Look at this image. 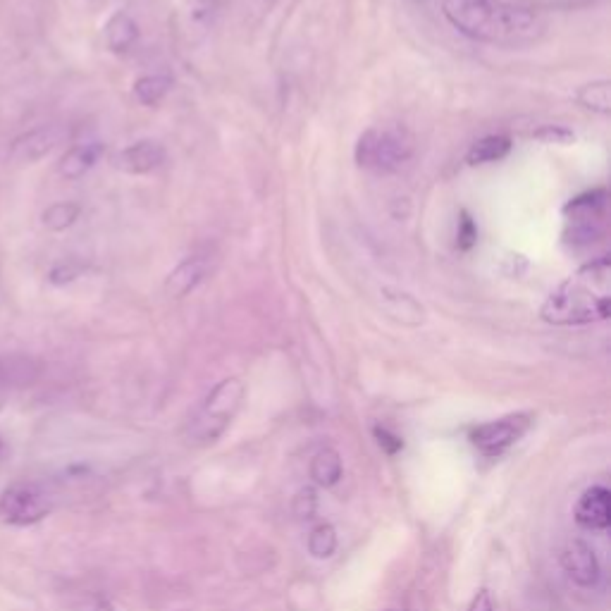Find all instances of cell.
Listing matches in <instances>:
<instances>
[{"instance_id":"cell-15","label":"cell","mask_w":611,"mask_h":611,"mask_svg":"<svg viewBox=\"0 0 611 611\" xmlns=\"http://www.w3.org/2000/svg\"><path fill=\"white\" fill-rule=\"evenodd\" d=\"M511 151V139L502 137V134H490V137H483L480 141L468 148L466 160L471 165H487V163H497L509 156Z\"/></svg>"},{"instance_id":"cell-25","label":"cell","mask_w":611,"mask_h":611,"mask_svg":"<svg viewBox=\"0 0 611 611\" xmlns=\"http://www.w3.org/2000/svg\"><path fill=\"white\" fill-rule=\"evenodd\" d=\"M468 611H495V602H492L490 590H478L475 597L471 600V607Z\"/></svg>"},{"instance_id":"cell-3","label":"cell","mask_w":611,"mask_h":611,"mask_svg":"<svg viewBox=\"0 0 611 611\" xmlns=\"http://www.w3.org/2000/svg\"><path fill=\"white\" fill-rule=\"evenodd\" d=\"M246 387L239 378H227L218 382L208 397L203 399L199 411L194 413L189 423V442L194 444H213L218 437L230 428V423L242 409Z\"/></svg>"},{"instance_id":"cell-13","label":"cell","mask_w":611,"mask_h":611,"mask_svg":"<svg viewBox=\"0 0 611 611\" xmlns=\"http://www.w3.org/2000/svg\"><path fill=\"white\" fill-rule=\"evenodd\" d=\"M106 153V146L101 141H89V144H77L70 151H65V156L60 158L58 172L63 180H79L89 172L94 165L101 160Z\"/></svg>"},{"instance_id":"cell-1","label":"cell","mask_w":611,"mask_h":611,"mask_svg":"<svg viewBox=\"0 0 611 611\" xmlns=\"http://www.w3.org/2000/svg\"><path fill=\"white\" fill-rule=\"evenodd\" d=\"M442 12L468 39L492 46H528L545 32L538 12L509 0H442Z\"/></svg>"},{"instance_id":"cell-24","label":"cell","mask_w":611,"mask_h":611,"mask_svg":"<svg viewBox=\"0 0 611 611\" xmlns=\"http://www.w3.org/2000/svg\"><path fill=\"white\" fill-rule=\"evenodd\" d=\"M475 239H478V230H475L473 220L464 213L459 222V246L461 249H471V246L475 244Z\"/></svg>"},{"instance_id":"cell-2","label":"cell","mask_w":611,"mask_h":611,"mask_svg":"<svg viewBox=\"0 0 611 611\" xmlns=\"http://www.w3.org/2000/svg\"><path fill=\"white\" fill-rule=\"evenodd\" d=\"M611 311V258L600 256L578 268L547 296L540 316L557 327L602 323Z\"/></svg>"},{"instance_id":"cell-12","label":"cell","mask_w":611,"mask_h":611,"mask_svg":"<svg viewBox=\"0 0 611 611\" xmlns=\"http://www.w3.org/2000/svg\"><path fill=\"white\" fill-rule=\"evenodd\" d=\"M576 523L583 530H607L611 526V495L607 487L595 485L583 492L576 504Z\"/></svg>"},{"instance_id":"cell-8","label":"cell","mask_w":611,"mask_h":611,"mask_svg":"<svg viewBox=\"0 0 611 611\" xmlns=\"http://www.w3.org/2000/svg\"><path fill=\"white\" fill-rule=\"evenodd\" d=\"M65 137L63 127L58 125H43L32 132H24L10 146V163L12 165H34L41 158H46L55 146Z\"/></svg>"},{"instance_id":"cell-5","label":"cell","mask_w":611,"mask_h":611,"mask_svg":"<svg viewBox=\"0 0 611 611\" xmlns=\"http://www.w3.org/2000/svg\"><path fill=\"white\" fill-rule=\"evenodd\" d=\"M607 189H595L573 199L564 208L566 218V242L573 246H585L597 242L607 230Z\"/></svg>"},{"instance_id":"cell-22","label":"cell","mask_w":611,"mask_h":611,"mask_svg":"<svg viewBox=\"0 0 611 611\" xmlns=\"http://www.w3.org/2000/svg\"><path fill=\"white\" fill-rule=\"evenodd\" d=\"M82 265L74 263V261H63L58 265H53L51 270H48V282L55 287H65L70 285V282L77 280L79 275H82Z\"/></svg>"},{"instance_id":"cell-7","label":"cell","mask_w":611,"mask_h":611,"mask_svg":"<svg viewBox=\"0 0 611 611\" xmlns=\"http://www.w3.org/2000/svg\"><path fill=\"white\" fill-rule=\"evenodd\" d=\"M530 425H533L530 413H511V416L497 418V421L475 425L468 440L485 459H499L526 435Z\"/></svg>"},{"instance_id":"cell-21","label":"cell","mask_w":611,"mask_h":611,"mask_svg":"<svg viewBox=\"0 0 611 611\" xmlns=\"http://www.w3.org/2000/svg\"><path fill=\"white\" fill-rule=\"evenodd\" d=\"M187 3V12H189V20L194 24H208L213 22L215 12L220 8V0H184Z\"/></svg>"},{"instance_id":"cell-6","label":"cell","mask_w":611,"mask_h":611,"mask_svg":"<svg viewBox=\"0 0 611 611\" xmlns=\"http://www.w3.org/2000/svg\"><path fill=\"white\" fill-rule=\"evenodd\" d=\"M53 511L51 495L36 483H15L0 495V523L3 526H34Z\"/></svg>"},{"instance_id":"cell-10","label":"cell","mask_w":611,"mask_h":611,"mask_svg":"<svg viewBox=\"0 0 611 611\" xmlns=\"http://www.w3.org/2000/svg\"><path fill=\"white\" fill-rule=\"evenodd\" d=\"M561 566H564L566 576L580 588H595L600 580V561H597L592 547L585 545L583 540H573L561 552Z\"/></svg>"},{"instance_id":"cell-23","label":"cell","mask_w":611,"mask_h":611,"mask_svg":"<svg viewBox=\"0 0 611 611\" xmlns=\"http://www.w3.org/2000/svg\"><path fill=\"white\" fill-rule=\"evenodd\" d=\"M373 435H375V440H378L380 449H382V452H385V454L394 456V454H399L401 449H404V440H401L399 435H394V432H392L390 428H382V425H375V428H373Z\"/></svg>"},{"instance_id":"cell-16","label":"cell","mask_w":611,"mask_h":611,"mask_svg":"<svg viewBox=\"0 0 611 611\" xmlns=\"http://www.w3.org/2000/svg\"><path fill=\"white\" fill-rule=\"evenodd\" d=\"M311 478L320 487H332L342 480V459H339L335 449H323V452L313 456Z\"/></svg>"},{"instance_id":"cell-20","label":"cell","mask_w":611,"mask_h":611,"mask_svg":"<svg viewBox=\"0 0 611 611\" xmlns=\"http://www.w3.org/2000/svg\"><path fill=\"white\" fill-rule=\"evenodd\" d=\"M308 552L316 559H330L337 552V533L330 523H320L308 535Z\"/></svg>"},{"instance_id":"cell-9","label":"cell","mask_w":611,"mask_h":611,"mask_svg":"<svg viewBox=\"0 0 611 611\" xmlns=\"http://www.w3.org/2000/svg\"><path fill=\"white\" fill-rule=\"evenodd\" d=\"M165 158H168V151L160 141L141 139L137 144L115 153L113 168L125 172V175H148V172L158 170L165 163Z\"/></svg>"},{"instance_id":"cell-11","label":"cell","mask_w":611,"mask_h":611,"mask_svg":"<svg viewBox=\"0 0 611 611\" xmlns=\"http://www.w3.org/2000/svg\"><path fill=\"white\" fill-rule=\"evenodd\" d=\"M208 273H211V256L196 253V256L184 258L168 275V280H165V292H168L172 299H184V296L194 292V289L206 280Z\"/></svg>"},{"instance_id":"cell-18","label":"cell","mask_w":611,"mask_h":611,"mask_svg":"<svg viewBox=\"0 0 611 611\" xmlns=\"http://www.w3.org/2000/svg\"><path fill=\"white\" fill-rule=\"evenodd\" d=\"M79 215H82V208H79L77 203L58 201V203H51V206L41 213V222L46 230L65 232L79 220Z\"/></svg>"},{"instance_id":"cell-14","label":"cell","mask_w":611,"mask_h":611,"mask_svg":"<svg viewBox=\"0 0 611 611\" xmlns=\"http://www.w3.org/2000/svg\"><path fill=\"white\" fill-rule=\"evenodd\" d=\"M139 39V27L127 12H115L106 24V43L108 48L117 55H125L134 48Z\"/></svg>"},{"instance_id":"cell-26","label":"cell","mask_w":611,"mask_h":611,"mask_svg":"<svg viewBox=\"0 0 611 611\" xmlns=\"http://www.w3.org/2000/svg\"><path fill=\"white\" fill-rule=\"evenodd\" d=\"M94 611H115V609H113V604H110V602H98Z\"/></svg>"},{"instance_id":"cell-19","label":"cell","mask_w":611,"mask_h":611,"mask_svg":"<svg viewBox=\"0 0 611 611\" xmlns=\"http://www.w3.org/2000/svg\"><path fill=\"white\" fill-rule=\"evenodd\" d=\"M576 98L580 106L592 110V113H597V115L611 113V84L607 82V79L580 86Z\"/></svg>"},{"instance_id":"cell-27","label":"cell","mask_w":611,"mask_h":611,"mask_svg":"<svg viewBox=\"0 0 611 611\" xmlns=\"http://www.w3.org/2000/svg\"><path fill=\"white\" fill-rule=\"evenodd\" d=\"M0 454H3V440H0Z\"/></svg>"},{"instance_id":"cell-17","label":"cell","mask_w":611,"mask_h":611,"mask_svg":"<svg viewBox=\"0 0 611 611\" xmlns=\"http://www.w3.org/2000/svg\"><path fill=\"white\" fill-rule=\"evenodd\" d=\"M172 79L165 74H146L134 82V98L141 106H158L165 96L170 94Z\"/></svg>"},{"instance_id":"cell-4","label":"cell","mask_w":611,"mask_h":611,"mask_svg":"<svg viewBox=\"0 0 611 611\" xmlns=\"http://www.w3.org/2000/svg\"><path fill=\"white\" fill-rule=\"evenodd\" d=\"M413 141L399 127H370L356 141L354 158L359 168L375 175H392L409 163Z\"/></svg>"}]
</instances>
